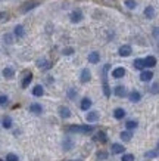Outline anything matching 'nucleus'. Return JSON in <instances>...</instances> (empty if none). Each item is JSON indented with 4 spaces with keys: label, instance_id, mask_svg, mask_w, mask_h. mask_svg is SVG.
Here are the masks:
<instances>
[{
    "label": "nucleus",
    "instance_id": "obj_5",
    "mask_svg": "<svg viewBox=\"0 0 159 161\" xmlns=\"http://www.w3.org/2000/svg\"><path fill=\"white\" fill-rule=\"evenodd\" d=\"M131 52H133V49H131L130 44H122L119 49H118V53H119V56H122V58H127V56H130Z\"/></svg>",
    "mask_w": 159,
    "mask_h": 161
},
{
    "label": "nucleus",
    "instance_id": "obj_34",
    "mask_svg": "<svg viewBox=\"0 0 159 161\" xmlns=\"http://www.w3.org/2000/svg\"><path fill=\"white\" fill-rule=\"evenodd\" d=\"M125 6L128 9H135L137 3H135V0H125Z\"/></svg>",
    "mask_w": 159,
    "mask_h": 161
},
{
    "label": "nucleus",
    "instance_id": "obj_12",
    "mask_svg": "<svg viewBox=\"0 0 159 161\" xmlns=\"http://www.w3.org/2000/svg\"><path fill=\"white\" fill-rule=\"evenodd\" d=\"M125 68H122V67H118V68H115L114 71H112V77L114 78H122L124 75H125Z\"/></svg>",
    "mask_w": 159,
    "mask_h": 161
},
{
    "label": "nucleus",
    "instance_id": "obj_4",
    "mask_svg": "<svg viewBox=\"0 0 159 161\" xmlns=\"http://www.w3.org/2000/svg\"><path fill=\"white\" fill-rule=\"evenodd\" d=\"M69 19H71V22H74V24L81 22V21H82V12L80 9L72 10V12H71V15H69Z\"/></svg>",
    "mask_w": 159,
    "mask_h": 161
},
{
    "label": "nucleus",
    "instance_id": "obj_9",
    "mask_svg": "<svg viewBox=\"0 0 159 161\" xmlns=\"http://www.w3.org/2000/svg\"><path fill=\"white\" fill-rule=\"evenodd\" d=\"M114 95L118 96V98H125L127 96V89L124 87V86H116V87L114 89Z\"/></svg>",
    "mask_w": 159,
    "mask_h": 161
},
{
    "label": "nucleus",
    "instance_id": "obj_1",
    "mask_svg": "<svg viewBox=\"0 0 159 161\" xmlns=\"http://www.w3.org/2000/svg\"><path fill=\"white\" fill-rule=\"evenodd\" d=\"M94 130V127L92 124H74V126H69L66 129L68 133H82V135H88Z\"/></svg>",
    "mask_w": 159,
    "mask_h": 161
},
{
    "label": "nucleus",
    "instance_id": "obj_14",
    "mask_svg": "<svg viewBox=\"0 0 159 161\" xmlns=\"http://www.w3.org/2000/svg\"><path fill=\"white\" fill-rule=\"evenodd\" d=\"M93 141L100 142V143H106V142H108V136H106V133H105V132H97V133H96V136L93 137Z\"/></svg>",
    "mask_w": 159,
    "mask_h": 161
},
{
    "label": "nucleus",
    "instance_id": "obj_26",
    "mask_svg": "<svg viewBox=\"0 0 159 161\" xmlns=\"http://www.w3.org/2000/svg\"><path fill=\"white\" fill-rule=\"evenodd\" d=\"M114 117H115L116 120H122V118L125 117V111H124L122 108H116L115 111H114Z\"/></svg>",
    "mask_w": 159,
    "mask_h": 161
},
{
    "label": "nucleus",
    "instance_id": "obj_37",
    "mask_svg": "<svg viewBox=\"0 0 159 161\" xmlns=\"http://www.w3.org/2000/svg\"><path fill=\"white\" fill-rule=\"evenodd\" d=\"M6 161H19V158H18V155H15V154H8L6 155Z\"/></svg>",
    "mask_w": 159,
    "mask_h": 161
},
{
    "label": "nucleus",
    "instance_id": "obj_20",
    "mask_svg": "<svg viewBox=\"0 0 159 161\" xmlns=\"http://www.w3.org/2000/svg\"><path fill=\"white\" fill-rule=\"evenodd\" d=\"M100 61V55L99 52H92V53L88 55V62L90 64H97Z\"/></svg>",
    "mask_w": 159,
    "mask_h": 161
},
{
    "label": "nucleus",
    "instance_id": "obj_10",
    "mask_svg": "<svg viewBox=\"0 0 159 161\" xmlns=\"http://www.w3.org/2000/svg\"><path fill=\"white\" fill-rule=\"evenodd\" d=\"M13 36L15 37H18V39H22L25 36V28H24V25H16L13 30Z\"/></svg>",
    "mask_w": 159,
    "mask_h": 161
},
{
    "label": "nucleus",
    "instance_id": "obj_13",
    "mask_svg": "<svg viewBox=\"0 0 159 161\" xmlns=\"http://www.w3.org/2000/svg\"><path fill=\"white\" fill-rule=\"evenodd\" d=\"M80 108H81L82 111H88V109L92 108V99L82 98L81 99V103H80Z\"/></svg>",
    "mask_w": 159,
    "mask_h": 161
},
{
    "label": "nucleus",
    "instance_id": "obj_19",
    "mask_svg": "<svg viewBox=\"0 0 159 161\" xmlns=\"http://www.w3.org/2000/svg\"><path fill=\"white\" fill-rule=\"evenodd\" d=\"M62 145H63V149H65V151H69V149H72V147H74V141L71 137H65Z\"/></svg>",
    "mask_w": 159,
    "mask_h": 161
},
{
    "label": "nucleus",
    "instance_id": "obj_43",
    "mask_svg": "<svg viewBox=\"0 0 159 161\" xmlns=\"http://www.w3.org/2000/svg\"><path fill=\"white\" fill-rule=\"evenodd\" d=\"M75 161H81V160H75Z\"/></svg>",
    "mask_w": 159,
    "mask_h": 161
},
{
    "label": "nucleus",
    "instance_id": "obj_21",
    "mask_svg": "<svg viewBox=\"0 0 159 161\" xmlns=\"http://www.w3.org/2000/svg\"><path fill=\"white\" fill-rule=\"evenodd\" d=\"M99 120V112L97 111H92V112H88L87 114V121L88 123H94Z\"/></svg>",
    "mask_w": 159,
    "mask_h": 161
},
{
    "label": "nucleus",
    "instance_id": "obj_28",
    "mask_svg": "<svg viewBox=\"0 0 159 161\" xmlns=\"http://www.w3.org/2000/svg\"><path fill=\"white\" fill-rule=\"evenodd\" d=\"M2 126L5 127V129H10V127H12V118H10L9 115H5L3 120H2Z\"/></svg>",
    "mask_w": 159,
    "mask_h": 161
},
{
    "label": "nucleus",
    "instance_id": "obj_17",
    "mask_svg": "<svg viewBox=\"0 0 159 161\" xmlns=\"http://www.w3.org/2000/svg\"><path fill=\"white\" fill-rule=\"evenodd\" d=\"M145 64H146V68H153L155 65H156V58L155 56H146Z\"/></svg>",
    "mask_w": 159,
    "mask_h": 161
},
{
    "label": "nucleus",
    "instance_id": "obj_39",
    "mask_svg": "<svg viewBox=\"0 0 159 161\" xmlns=\"http://www.w3.org/2000/svg\"><path fill=\"white\" fill-rule=\"evenodd\" d=\"M3 39H5V42H6V43H13V36H12V34H5V36H3Z\"/></svg>",
    "mask_w": 159,
    "mask_h": 161
},
{
    "label": "nucleus",
    "instance_id": "obj_18",
    "mask_svg": "<svg viewBox=\"0 0 159 161\" xmlns=\"http://www.w3.org/2000/svg\"><path fill=\"white\" fill-rule=\"evenodd\" d=\"M134 68L135 69H140V71H143V69L146 68V64H145V59L141 58H137L134 61Z\"/></svg>",
    "mask_w": 159,
    "mask_h": 161
},
{
    "label": "nucleus",
    "instance_id": "obj_25",
    "mask_svg": "<svg viewBox=\"0 0 159 161\" xmlns=\"http://www.w3.org/2000/svg\"><path fill=\"white\" fill-rule=\"evenodd\" d=\"M145 16L147 18V19H152V18H155V8L153 6H147L145 9Z\"/></svg>",
    "mask_w": 159,
    "mask_h": 161
},
{
    "label": "nucleus",
    "instance_id": "obj_44",
    "mask_svg": "<svg viewBox=\"0 0 159 161\" xmlns=\"http://www.w3.org/2000/svg\"><path fill=\"white\" fill-rule=\"evenodd\" d=\"M0 161H3V160H0Z\"/></svg>",
    "mask_w": 159,
    "mask_h": 161
},
{
    "label": "nucleus",
    "instance_id": "obj_24",
    "mask_svg": "<svg viewBox=\"0 0 159 161\" xmlns=\"http://www.w3.org/2000/svg\"><path fill=\"white\" fill-rule=\"evenodd\" d=\"M3 77L5 78H13L15 77V69L10 68V67H6L3 69Z\"/></svg>",
    "mask_w": 159,
    "mask_h": 161
},
{
    "label": "nucleus",
    "instance_id": "obj_3",
    "mask_svg": "<svg viewBox=\"0 0 159 161\" xmlns=\"http://www.w3.org/2000/svg\"><path fill=\"white\" fill-rule=\"evenodd\" d=\"M39 5H40V2H37V0H29V2H25L24 5L21 6V12H22V14H27V12H29V10H33L34 8H37Z\"/></svg>",
    "mask_w": 159,
    "mask_h": 161
},
{
    "label": "nucleus",
    "instance_id": "obj_42",
    "mask_svg": "<svg viewBox=\"0 0 159 161\" xmlns=\"http://www.w3.org/2000/svg\"><path fill=\"white\" fill-rule=\"evenodd\" d=\"M153 36L159 37V28H155V30H153Z\"/></svg>",
    "mask_w": 159,
    "mask_h": 161
},
{
    "label": "nucleus",
    "instance_id": "obj_29",
    "mask_svg": "<svg viewBox=\"0 0 159 161\" xmlns=\"http://www.w3.org/2000/svg\"><path fill=\"white\" fill-rule=\"evenodd\" d=\"M146 158H156V157H159V148H155V149H152V151H147L145 154Z\"/></svg>",
    "mask_w": 159,
    "mask_h": 161
},
{
    "label": "nucleus",
    "instance_id": "obj_41",
    "mask_svg": "<svg viewBox=\"0 0 159 161\" xmlns=\"http://www.w3.org/2000/svg\"><path fill=\"white\" fill-rule=\"evenodd\" d=\"M9 19V14L6 12H0V21H8Z\"/></svg>",
    "mask_w": 159,
    "mask_h": 161
},
{
    "label": "nucleus",
    "instance_id": "obj_8",
    "mask_svg": "<svg viewBox=\"0 0 159 161\" xmlns=\"http://www.w3.org/2000/svg\"><path fill=\"white\" fill-rule=\"evenodd\" d=\"M153 78V73L150 71V69H143L141 73H140V80L141 81H150Z\"/></svg>",
    "mask_w": 159,
    "mask_h": 161
},
{
    "label": "nucleus",
    "instance_id": "obj_11",
    "mask_svg": "<svg viewBox=\"0 0 159 161\" xmlns=\"http://www.w3.org/2000/svg\"><path fill=\"white\" fill-rule=\"evenodd\" d=\"M59 115H61V118H69L71 117V109L62 105V107H59Z\"/></svg>",
    "mask_w": 159,
    "mask_h": 161
},
{
    "label": "nucleus",
    "instance_id": "obj_16",
    "mask_svg": "<svg viewBox=\"0 0 159 161\" xmlns=\"http://www.w3.org/2000/svg\"><path fill=\"white\" fill-rule=\"evenodd\" d=\"M29 111L33 112V114H37V115H39V114L43 112V107H41L40 103H31V105H29Z\"/></svg>",
    "mask_w": 159,
    "mask_h": 161
},
{
    "label": "nucleus",
    "instance_id": "obj_32",
    "mask_svg": "<svg viewBox=\"0 0 159 161\" xmlns=\"http://www.w3.org/2000/svg\"><path fill=\"white\" fill-rule=\"evenodd\" d=\"M96 157H97V160H108V157H109V154L106 151H99L96 154Z\"/></svg>",
    "mask_w": 159,
    "mask_h": 161
},
{
    "label": "nucleus",
    "instance_id": "obj_23",
    "mask_svg": "<svg viewBox=\"0 0 159 161\" xmlns=\"http://www.w3.org/2000/svg\"><path fill=\"white\" fill-rule=\"evenodd\" d=\"M128 98H130L131 102H139L140 99H141V95H140V92H137V90H133V92L128 95Z\"/></svg>",
    "mask_w": 159,
    "mask_h": 161
},
{
    "label": "nucleus",
    "instance_id": "obj_36",
    "mask_svg": "<svg viewBox=\"0 0 159 161\" xmlns=\"http://www.w3.org/2000/svg\"><path fill=\"white\" fill-rule=\"evenodd\" d=\"M121 161H134V155L133 154H124Z\"/></svg>",
    "mask_w": 159,
    "mask_h": 161
},
{
    "label": "nucleus",
    "instance_id": "obj_40",
    "mask_svg": "<svg viewBox=\"0 0 159 161\" xmlns=\"http://www.w3.org/2000/svg\"><path fill=\"white\" fill-rule=\"evenodd\" d=\"M63 55H65V56H69V55H74V49L72 47H65V49H63V52H62Z\"/></svg>",
    "mask_w": 159,
    "mask_h": 161
},
{
    "label": "nucleus",
    "instance_id": "obj_7",
    "mask_svg": "<svg viewBox=\"0 0 159 161\" xmlns=\"http://www.w3.org/2000/svg\"><path fill=\"white\" fill-rule=\"evenodd\" d=\"M37 67L40 69H50L52 68V62L47 61L46 58H40V59H37Z\"/></svg>",
    "mask_w": 159,
    "mask_h": 161
},
{
    "label": "nucleus",
    "instance_id": "obj_35",
    "mask_svg": "<svg viewBox=\"0 0 159 161\" xmlns=\"http://www.w3.org/2000/svg\"><path fill=\"white\" fill-rule=\"evenodd\" d=\"M150 93L158 95V93H159V83H153V84H152V87H150Z\"/></svg>",
    "mask_w": 159,
    "mask_h": 161
},
{
    "label": "nucleus",
    "instance_id": "obj_33",
    "mask_svg": "<svg viewBox=\"0 0 159 161\" xmlns=\"http://www.w3.org/2000/svg\"><path fill=\"white\" fill-rule=\"evenodd\" d=\"M8 102H9V98H8L6 95H0V107L8 105Z\"/></svg>",
    "mask_w": 159,
    "mask_h": 161
},
{
    "label": "nucleus",
    "instance_id": "obj_31",
    "mask_svg": "<svg viewBox=\"0 0 159 161\" xmlns=\"http://www.w3.org/2000/svg\"><path fill=\"white\" fill-rule=\"evenodd\" d=\"M137 126H139V124H137V121H134V120H128V121L125 123V129H127V130H134Z\"/></svg>",
    "mask_w": 159,
    "mask_h": 161
},
{
    "label": "nucleus",
    "instance_id": "obj_2",
    "mask_svg": "<svg viewBox=\"0 0 159 161\" xmlns=\"http://www.w3.org/2000/svg\"><path fill=\"white\" fill-rule=\"evenodd\" d=\"M111 68L109 64H106L103 67V71H102V89H103V95L106 98L111 96V87H109V83H108V71Z\"/></svg>",
    "mask_w": 159,
    "mask_h": 161
},
{
    "label": "nucleus",
    "instance_id": "obj_30",
    "mask_svg": "<svg viewBox=\"0 0 159 161\" xmlns=\"http://www.w3.org/2000/svg\"><path fill=\"white\" fill-rule=\"evenodd\" d=\"M119 136H121V139H122L124 142H130V141H131V137H133V133H131L130 130H125V132L121 133Z\"/></svg>",
    "mask_w": 159,
    "mask_h": 161
},
{
    "label": "nucleus",
    "instance_id": "obj_27",
    "mask_svg": "<svg viewBox=\"0 0 159 161\" xmlns=\"http://www.w3.org/2000/svg\"><path fill=\"white\" fill-rule=\"evenodd\" d=\"M124 151H125V148L122 147L121 143H114V145H112V152H114V154H122Z\"/></svg>",
    "mask_w": 159,
    "mask_h": 161
},
{
    "label": "nucleus",
    "instance_id": "obj_38",
    "mask_svg": "<svg viewBox=\"0 0 159 161\" xmlns=\"http://www.w3.org/2000/svg\"><path fill=\"white\" fill-rule=\"evenodd\" d=\"M75 96H77V90H75V89H69V90H68V98L69 99H75Z\"/></svg>",
    "mask_w": 159,
    "mask_h": 161
},
{
    "label": "nucleus",
    "instance_id": "obj_6",
    "mask_svg": "<svg viewBox=\"0 0 159 161\" xmlns=\"http://www.w3.org/2000/svg\"><path fill=\"white\" fill-rule=\"evenodd\" d=\"M90 80H92V73H90V69L82 68L81 74H80V81H81V83H88Z\"/></svg>",
    "mask_w": 159,
    "mask_h": 161
},
{
    "label": "nucleus",
    "instance_id": "obj_22",
    "mask_svg": "<svg viewBox=\"0 0 159 161\" xmlns=\"http://www.w3.org/2000/svg\"><path fill=\"white\" fill-rule=\"evenodd\" d=\"M31 81H33V74L28 73L27 75H25L24 80H22V84H21V86H22V89H27V87H28L29 84H31Z\"/></svg>",
    "mask_w": 159,
    "mask_h": 161
},
{
    "label": "nucleus",
    "instance_id": "obj_15",
    "mask_svg": "<svg viewBox=\"0 0 159 161\" xmlns=\"http://www.w3.org/2000/svg\"><path fill=\"white\" fill-rule=\"evenodd\" d=\"M33 95L35 96V98H41L44 95V89L41 84H37V86H34L33 87Z\"/></svg>",
    "mask_w": 159,
    "mask_h": 161
}]
</instances>
